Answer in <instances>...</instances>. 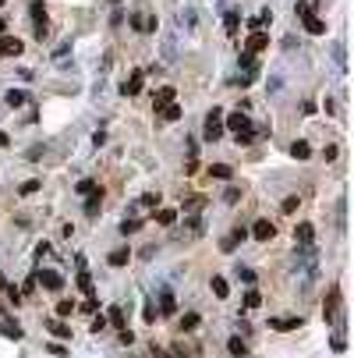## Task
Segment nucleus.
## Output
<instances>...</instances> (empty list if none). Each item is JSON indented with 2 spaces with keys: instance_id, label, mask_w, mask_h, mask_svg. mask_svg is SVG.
Masks as SVG:
<instances>
[{
  "instance_id": "obj_1",
  "label": "nucleus",
  "mask_w": 354,
  "mask_h": 358,
  "mask_svg": "<svg viewBox=\"0 0 354 358\" xmlns=\"http://www.w3.org/2000/svg\"><path fill=\"white\" fill-rule=\"evenodd\" d=\"M202 135H206V142H216V139L223 135V110H220V107H212L209 114H206V124H202Z\"/></svg>"
},
{
  "instance_id": "obj_2",
  "label": "nucleus",
  "mask_w": 354,
  "mask_h": 358,
  "mask_svg": "<svg viewBox=\"0 0 354 358\" xmlns=\"http://www.w3.org/2000/svg\"><path fill=\"white\" fill-rule=\"evenodd\" d=\"M344 312H340V287H330V294H326V301H322V319L326 323H337Z\"/></svg>"
},
{
  "instance_id": "obj_3",
  "label": "nucleus",
  "mask_w": 354,
  "mask_h": 358,
  "mask_svg": "<svg viewBox=\"0 0 354 358\" xmlns=\"http://www.w3.org/2000/svg\"><path fill=\"white\" fill-rule=\"evenodd\" d=\"M248 238H252V241H273V238H277V227L262 216V220H255V223L248 227Z\"/></svg>"
},
{
  "instance_id": "obj_4",
  "label": "nucleus",
  "mask_w": 354,
  "mask_h": 358,
  "mask_svg": "<svg viewBox=\"0 0 354 358\" xmlns=\"http://www.w3.org/2000/svg\"><path fill=\"white\" fill-rule=\"evenodd\" d=\"M36 287H46V291H64V277L53 273V270H39L36 273Z\"/></svg>"
},
{
  "instance_id": "obj_5",
  "label": "nucleus",
  "mask_w": 354,
  "mask_h": 358,
  "mask_svg": "<svg viewBox=\"0 0 354 358\" xmlns=\"http://www.w3.org/2000/svg\"><path fill=\"white\" fill-rule=\"evenodd\" d=\"M262 50H269V36H266L262 29H255V32L248 36V43H244V54L255 57V54H262Z\"/></svg>"
},
{
  "instance_id": "obj_6",
  "label": "nucleus",
  "mask_w": 354,
  "mask_h": 358,
  "mask_svg": "<svg viewBox=\"0 0 354 358\" xmlns=\"http://www.w3.org/2000/svg\"><path fill=\"white\" fill-rule=\"evenodd\" d=\"M142 85H145V68H135V71H131V78L121 85V96H139Z\"/></svg>"
},
{
  "instance_id": "obj_7",
  "label": "nucleus",
  "mask_w": 354,
  "mask_h": 358,
  "mask_svg": "<svg viewBox=\"0 0 354 358\" xmlns=\"http://www.w3.org/2000/svg\"><path fill=\"white\" fill-rule=\"evenodd\" d=\"M305 319L301 316H280V319H269V330H277V334H290V330H297Z\"/></svg>"
},
{
  "instance_id": "obj_8",
  "label": "nucleus",
  "mask_w": 354,
  "mask_h": 358,
  "mask_svg": "<svg viewBox=\"0 0 354 358\" xmlns=\"http://www.w3.org/2000/svg\"><path fill=\"white\" fill-rule=\"evenodd\" d=\"M244 238H248V227L241 223V227H234V231H230V234L223 238V245H220V248H223V252H234V248H237V245H241Z\"/></svg>"
},
{
  "instance_id": "obj_9",
  "label": "nucleus",
  "mask_w": 354,
  "mask_h": 358,
  "mask_svg": "<svg viewBox=\"0 0 354 358\" xmlns=\"http://www.w3.org/2000/svg\"><path fill=\"white\" fill-rule=\"evenodd\" d=\"M21 50H25L21 39H14V36H4V39H0V57H18Z\"/></svg>"
},
{
  "instance_id": "obj_10",
  "label": "nucleus",
  "mask_w": 354,
  "mask_h": 358,
  "mask_svg": "<svg viewBox=\"0 0 354 358\" xmlns=\"http://www.w3.org/2000/svg\"><path fill=\"white\" fill-rule=\"evenodd\" d=\"M174 96H177V92H174L170 85H163V89L156 92V99H152V110H156V114H159V110H167V107L174 103Z\"/></svg>"
},
{
  "instance_id": "obj_11",
  "label": "nucleus",
  "mask_w": 354,
  "mask_h": 358,
  "mask_svg": "<svg viewBox=\"0 0 354 358\" xmlns=\"http://www.w3.org/2000/svg\"><path fill=\"white\" fill-rule=\"evenodd\" d=\"M312 238H315V227H312L308 220H301V223L294 227V241H297V245H312Z\"/></svg>"
},
{
  "instance_id": "obj_12",
  "label": "nucleus",
  "mask_w": 354,
  "mask_h": 358,
  "mask_svg": "<svg viewBox=\"0 0 354 358\" xmlns=\"http://www.w3.org/2000/svg\"><path fill=\"white\" fill-rule=\"evenodd\" d=\"M223 25H227V36L234 39V36H237V29H241V11H237V7H230V11L223 14Z\"/></svg>"
},
{
  "instance_id": "obj_13",
  "label": "nucleus",
  "mask_w": 354,
  "mask_h": 358,
  "mask_svg": "<svg viewBox=\"0 0 354 358\" xmlns=\"http://www.w3.org/2000/svg\"><path fill=\"white\" fill-rule=\"evenodd\" d=\"M4 103H7L11 110H18V107H25V103H29V92H25V89H7Z\"/></svg>"
},
{
  "instance_id": "obj_14",
  "label": "nucleus",
  "mask_w": 354,
  "mask_h": 358,
  "mask_svg": "<svg viewBox=\"0 0 354 358\" xmlns=\"http://www.w3.org/2000/svg\"><path fill=\"white\" fill-rule=\"evenodd\" d=\"M99 206H103V188H96V192L85 195V216H96V213H99Z\"/></svg>"
},
{
  "instance_id": "obj_15",
  "label": "nucleus",
  "mask_w": 354,
  "mask_h": 358,
  "mask_svg": "<svg viewBox=\"0 0 354 358\" xmlns=\"http://www.w3.org/2000/svg\"><path fill=\"white\" fill-rule=\"evenodd\" d=\"M46 330H50L57 341H71V337H74V334H71V326H68V323H61V319H50V323H46Z\"/></svg>"
},
{
  "instance_id": "obj_16",
  "label": "nucleus",
  "mask_w": 354,
  "mask_h": 358,
  "mask_svg": "<svg viewBox=\"0 0 354 358\" xmlns=\"http://www.w3.org/2000/svg\"><path fill=\"white\" fill-rule=\"evenodd\" d=\"M128 259H131V248H128V245H121V248H114V252L106 255L110 266H128Z\"/></svg>"
},
{
  "instance_id": "obj_17",
  "label": "nucleus",
  "mask_w": 354,
  "mask_h": 358,
  "mask_svg": "<svg viewBox=\"0 0 354 358\" xmlns=\"http://www.w3.org/2000/svg\"><path fill=\"white\" fill-rule=\"evenodd\" d=\"M287 152H290V156H294V160H308V156H312V145L305 142V139H294V142H290V149H287Z\"/></svg>"
},
{
  "instance_id": "obj_18",
  "label": "nucleus",
  "mask_w": 354,
  "mask_h": 358,
  "mask_svg": "<svg viewBox=\"0 0 354 358\" xmlns=\"http://www.w3.org/2000/svg\"><path fill=\"white\" fill-rule=\"evenodd\" d=\"M199 323H202V316H199V312H184L177 326H181V334H192V330H199Z\"/></svg>"
},
{
  "instance_id": "obj_19",
  "label": "nucleus",
  "mask_w": 354,
  "mask_h": 358,
  "mask_svg": "<svg viewBox=\"0 0 354 358\" xmlns=\"http://www.w3.org/2000/svg\"><path fill=\"white\" fill-rule=\"evenodd\" d=\"M209 287H212V298H220V301H227V298H230V284H227L223 277H212Z\"/></svg>"
},
{
  "instance_id": "obj_20",
  "label": "nucleus",
  "mask_w": 354,
  "mask_h": 358,
  "mask_svg": "<svg viewBox=\"0 0 354 358\" xmlns=\"http://www.w3.org/2000/svg\"><path fill=\"white\" fill-rule=\"evenodd\" d=\"M227 355L230 358H244L248 355V344H244L241 337H230V341H227Z\"/></svg>"
},
{
  "instance_id": "obj_21",
  "label": "nucleus",
  "mask_w": 354,
  "mask_h": 358,
  "mask_svg": "<svg viewBox=\"0 0 354 358\" xmlns=\"http://www.w3.org/2000/svg\"><path fill=\"white\" fill-rule=\"evenodd\" d=\"M174 309H177L174 291H159V312H163V316H174Z\"/></svg>"
},
{
  "instance_id": "obj_22",
  "label": "nucleus",
  "mask_w": 354,
  "mask_h": 358,
  "mask_svg": "<svg viewBox=\"0 0 354 358\" xmlns=\"http://www.w3.org/2000/svg\"><path fill=\"white\" fill-rule=\"evenodd\" d=\"M106 326H117V330H124V326H128V323H124V305H114V309H110Z\"/></svg>"
},
{
  "instance_id": "obj_23",
  "label": "nucleus",
  "mask_w": 354,
  "mask_h": 358,
  "mask_svg": "<svg viewBox=\"0 0 354 358\" xmlns=\"http://www.w3.org/2000/svg\"><path fill=\"white\" fill-rule=\"evenodd\" d=\"M0 334H4V337H14V341L25 337V330H21L18 323H11V319H0Z\"/></svg>"
},
{
  "instance_id": "obj_24",
  "label": "nucleus",
  "mask_w": 354,
  "mask_h": 358,
  "mask_svg": "<svg viewBox=\"0 0 354 358\" xmlns=\"http://www.w3.org/2000/svg\"><path fill=\"white\" fill-rule=\"evenodd\" d=\"M29 14H32L36 25H43V21H46V4H43V0H32V4H29Z\"/></svg>"
},
{
  "instance_id": "obj_25",
  "label": "nucleus",
  "mask_w": 354,
  "mask_h": 358,
  "mask_svg": "<svg viewBox=\"0 0 354 358\" xmlns=\"http://www.w3.org/2000/svg\"><path fill=\"white\" fill-rule=\"evenodd\" d=\"M237 68H244V74H252V78H255V71H259L255 57H252V54H244V50H241V57H237Z\"/></svg>"
},
{
  "instance_id": "obj_26",
  "label": "nucleus",
  "mask_w": 354,
  "mask_h": 358,
  "mask_svg": "<svg viewBox=\"0 0 354 358\" xmlns=\"http://www.w3.org/2000/svg\"><path fill=\"white\" fill-rule=\"evenodd\" d=\"M305 29H308L312 36H326V21H322V18H315V14H312V18H305Z\"/></svg>"
},
{
  "instance_id": "obj_27",
  "label": "nucleus",
  "mask_w": 354,
  "mask_h": 358,
  "mask_svg": "<svg viewBox=\"0 0 354 358\" xmlns=\"http://www.w3.org/2000/svg\"><path fill=\"white\" fill-rule=\"evenodd\" d=\"M209 177H216V181H227V177H234V170H230L227 163H212V167H209Z\"/></svg>"
},
{
  "instance_id": "obj_28",
  "label": "nucleus",
  "mask_w": 354,
  "mask_h": 358,
  "mask_svg": "<svg viewBox=\"0 0 354 358\" xmlns=\"http://www.w3.org/2000/svg\"><path fill=\"white\" fill-rule=\"evenodd\" d=\"M78 287H81V291H85L89 298L96 294V287H92V277H89V270H78Z\"/></svg>"
},
{
  "instance_id": "obj_29",
  "label": "nucleus",
  "mask_w": 354,
  "mask_h": 358,
  "mask_svg": "<svg viewBox=\"0 0 354 358\" xmlns=\"http://www.w3.org/2000/svg\"><path fill=\"white\" fill-rule=\"evenodd\" d=\"M156 223H163V227H174V223H177V210H159V213H156Z\"/></svg>"
},
{
  "instance_id": "obj_30",
  "label": "nucleus",
  "mask_w": 354,
  "mask_h": 358,
  "mask_svg": "<svg viewBox=\"0 0 354 358\" xmlns=\"http://www.w3.org/2000/svg\"><path fill=\"white\" fill-rule=\"evenodd\" d=\"M39 188H43V181H39V177H29V181H25V185L18 188V195H36Z\"/></svg>"
},
{
  "instance_id": "obj_31",
  "label": "nucleus",
  "mask_w": 354,
  "mask_h": 358,
  "mask_svg": "<svg viewBox=\"0 0 354 358\" xmlns=\"http://www.w3.org/2000/svg\"><path fill=\"white\" fill-rule=\"evenodd\" d=\"M297 210H301V199H297V195H287V199H283V206H280V213H297Z\"/></svg>"
},
{
  "instance_id": "obj_32",
  "label": "nucleus",
  "mask_w": 354,
  "mask_h": 358,
  "mask_svg": "<svg viewBox=\"0 0 354 358\" xmlns=\"http://www.w3.org/2000/svg\"><path fill=\"white\" fill-rule=\"evenodd\" d=\"M139 231H142V220H128V216L121 220V234H124V238H128V234H139Z\"/></svg>"
},
{
  "instance_id": "obj_33",
  "label": "nucleus",
  "mask_w": 354,
  "mask_h": 358,
  "mask_svg": "<svg viewBox=\"0 0 354 358\" xmlns=\"http://www.w3.org/2000/svg\"><path fill=\"white\" fill-rule=\"evenodd\" d=\"M71 312H74V301H71V298H61V301H57V319H68Z\"/></svg>"
},
{
  "instance_id": "obj_34",
  "label": "nucleus",
  "mask_w": 354,
  "mask_h": 358,
  "mask_svg": "<svg viewBox=\"0 0 354 358\" xmlns=\"http://www.w3.org/2000/svg\"><path fill=\"white\" fill-rule=\"evenodd\" d=\"M181 114H184V110H181L177 103H170L167 110H159V117H163V121H181Z\"/></svg>"
},
{
  "instance_id": "obj_35",
  "label": "nucleus",
  "mask_w": 354,
  "mask_h": 358,
  "mask_svg": "<svg viewBox=\"0 0 354 358\" xmlns=\"http://www.w3.org/2000/svg\"><path fill=\"white\" fill-rule=\"evenodd\" d=\"M74 192H78V195H89V192H96V181H92V177H81V181L74 185Z\"/></svg>"
},
{
  "instance_id": "obj_36",
  "label": "nucleus",
  "mask_w": 354,
  "mask_h": 358,
  "mask_svg": "<svg viewBox=\"0 0 354 358\" xmlns=\"http://www.w3.org/2000/svg\"><path fill=\"white\" fill-rule=\"evenodd\" d=\"M234 273H237V280H244V284H255V270H252V266H237Z\"/></svg>"
},
{
  "instance_id": "obj_37",
  "label": "nucleus",
  "mask_w": 354,
  "mask_h": 358,
  "mask_svg": "<svg viewBox=\"0 0 354 358\" xmlns=\"http://www.w3.org/2000/svg\"><path fill=\"white\" fill-rule=\"evenodd\" d=\"M259 305H262V294H259V291L252 287V291L244 294V309H259Z\"/></svg>"
},
{
  "instance_id": "obj_38",
  "label": "nucleus",
  "mask_w": 354,
  "mask_h": 358,
  "mask_svg": "<svg viewBox=\"0 0 354 358\" xmlns=\"http://www.w3.org/2000/svg\"><path fill=\"white\" fill-rule=\"evenodd\" d=\"M237 199H241V188H237V185H230V188L223 192V202H227V206H234Z\"/></svg>"
},
{
  "instance_id": "obj_39",
  "label": "nucleus",
  "mask_w": 354,
  "mask_h": 358,
  "mask_svg": "<svg viewBox=\"0 0 354 358\" xmlns=\"http://www.w3.org/2000/svg\"><path fill=\"white\" fill-rule=\"evenodd\" d=\"M294 11H297V18H301V21H305V18H312V4H308V0H297V7H294Z\"/></svg>"
},
{
  "instance_id": "obj_40",
  "label": "nucleus",
  "mask_w": 354,
  "mask_h": 358,
  "mask_svg": "<svg viewBox=\"0 0 354 358\" xmlns=\"http://www.w3.org/2000/svg\"><path fill=\"white\" fill-rule=\"evenodd\" d=\"M89 330H92V334H103V330H106V316H96V319L89 323Z\"/></svg>"
},
{
  "instance_id": "obj_41",
  "label": "nucleus",
  "mask_w": 354,
  "mask_h": 358,
  "mask_svg": "<svg viewBox=\"0 0 354 358\" xmlns=\"http://www.w3.org/2000/svg\"><path fill=\"white\" fill-rule=\"evenodd\" d=\"M199 231H202V223H199L195 216H192V220H184V234H199Z\"/></svg>"
},
{
  "instance_id": "obj_42",
  "label": "nucleus",
  "mask_w": 354,
  "mask_h": 358,
  "mask_svg": "<svg viewBox=\"0 0 354 358\" xmlns=\"http://www.w3.org/2000/svg\"><path fill=\"white\" fill-rule=\"evenodd\" d=\"M142 316H145V323H156V316H159V312H156V305H152V301H145V312H142Z\"/></svg>"
},
{
  "instance_id": "obj_43",
  "label": "nucleus",
  "mask_w": 354,
  "mask_h": 358,
  "mask_svg": "<svg viewBox=\"0 0 354 358\" xmlns=\"http://www.w3.org/2000/svg\"><path fill=\"white\" fill-rule=\"evenodd\" d=\"M121 344H124V348H131V344H135V334H131V330H128V326H124V330H121Z\"/></svg>"
},
{
  "instance_id": "obj_44",
  "label": "nucleus",
  "mask_w": 354,
  "mask_h": 358,
  "mask_svg": "<svg viewBox=\"0 0 354 358\" xmlns=\"http://www.w3.org/2000/svg\"><path fill=\"white\" fill-rule=\"evenodd\" d=\"M21 294H25V298H29V294H36V277H29V280L21 284Z\"/></svg>"
},
{
  "instance_id": "obj_45",
  "label": "nucleus",
  "mask_w": 354,
  "mask_h": 358,
  "mask_svg": "<svg viewBox=\"0 0 354 358\" xmlns=\"http://www.w3.org/2000/svg\"><path fill=\"white\" fill-rule=\"evenodd\" d=\"M322 156H326V160H330V163H333V160H337V156H340V149H337V145H326V149H322Z\"/></svg>"
},
{
  "instance_id": "obj_46",
  "label": "nucleus",
  "mask_w": 354,
  "mask_h": 358,
  "mask_svg": "<svg viewBox=\"0 0 354 358\" xmlns=\"http://www.w3.org/2000/svg\"><path fill=\"white\" fill-rule=\"evenodd\" d=\"M142 206H159V195H156V192H149V195H142Z\"/></svg>"
},
{
  "instance_id": "obj_47",
  "label": "nucleus",
  "mask_w": 354,
  "mask_h": 358,
  "mask_svg": "<svg viewBox=\"0 0 354 358\" xmlns=\"http://www.w3.org/2000/svg\"><path fill=\"white\" fill-rule=\"evenodd\" d=\"M46 351H50V355H57V358H64V355H68V348H64V344H50Z\"/></svg>"
},
{
  "instance_id": "obj_48",
  "label": "nucleus",
  "mask_w": 354,
  "mask_h": 358,
  "mask_svg": "<svg viewBox=\"0 0 354 358\" xmlns=\"http://www.w3.org/2000/svg\"><path fill=\"white\" fill-rule=\"evenodd\" d=\"M121 21H124V11H114V14H110V25H114V29H117V25H121Z\"/></svg>"
},
{
  "instance_id": "obj_49",
  "label": "nucleus",
  "mask_w": 354,
  "mask_h": 358,
  "mask_svg": "<svg viewBox=\"0 0 354 358\" xmlns=\"http://www.w3.org/2000/svg\"><path fill=\"white\" fill-rule=\"evenodd\" d=\"M46 252H50V245H46V241H39V245H36V259H43Z\"/></svg>"
},
{
  "instance_id": "obj_50",
  "label": "nucleus",
  "mask_w": 354,
  "mask_h": 358,
  "mask_svg": "<svg viewBox=\"0 0 354 358\" xmlns=\"http://www.w3.org/2000/svg\"><path fill=\"white\" fill-rule=\"evenodd\" d=\"M7 145H11V139H7V135L0 132V149H7Z\"/></svg>"
},
{
  "instance_id": "obj_51",
  "label": "nucleus",
  "mask_w": 354,
  "mask_h": 358,
  "mask_svg": "<svg viewBox=\"0 0 354 358\" xmlns=\"http://www.w3.org/2000/svg\"><path fill=\"white\" fill-rule=\"evenodd\" d=\"M4 29H7V18H4V14H0V32H4Z\"/></svg>"
},
{
  "instance_id": "obj_52",
  "label": "nucleus",
  "mask_w": 354,
  "mask_h": 358,
  "mask_svg": "<svg viewBox=\"0 0 354 358\" xmlns=\"http://www.w3.org/2000/svg\"><path fill=\"white\" fill-rule=\"evenodd\" d=\"M4 4H7V0H0V7H4Z\"/></svg>"
},
{
  "instance_id": "obj_53",
  "label": "nucleus",
  "mask_w": 354,
  "mask_h": 358,
  "mask_svg": "<svg viewBox=\"0 0 354 358\" xmlns=\"http://www.w3.org/2000/svg\"><path fill=\"white\" fill-rule=\"evenodd\" d=\"M159 358H167V355H159Z\"/></svg>"
}]
</instances>
